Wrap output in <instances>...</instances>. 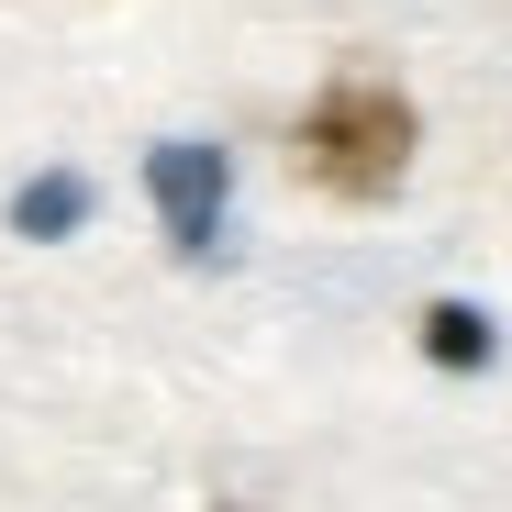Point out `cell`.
Returning <instances> with one entry per match:
<instances>
[{
    "instance_id": "obj_1",
    "label": "cell",
    "mask_w": 512,
    "mask_h": 512,
    "mask_svg": "<svg viewBox=\"0 0 512 512\" xmlns=\"http://www.w3.org/2000/svg\"><path fill=\"white\" fill-rule=\"evenodd\" d=\"M301 179L312 190H334V201H390L401 179H412V145H423V123H412V101L390 90L379 67H334L323 90H312V112H301Z\"/></svg>"
},
{
    "instance_id": "obj_3",
    "label": "cell",
    "mask_w": 512,
    "mask_h": 512,
    "mask_svg": "<svg viewBox=\"0 0 512 512\" xmlns=\"http://www.w3.org/2000/svg\"><path fill=\"white\" fill-rule=\"evenodd\" d=\"M78 223H90V179H67V167H45V179L12 190V234H23V245H56V234H78Z\"/></svg>"
},
{
    "instance_id": "obj_2",
    "label": "cell",
    "mask_w": 512,
    "mask_h": 512,
    "mask_svg": "<svg viewBox=\"0 0 512 512\" xmlns=\"http://www.w3.org/2000/svg\"><path fill=\"white\" fill-rule=\"evenodd\" d=\"M223 190H234V167H223L212 145H190V134L145 156V201H156V223H167L179 256H212V245H223Z\"/></svg>"
},
{
    "instance_id": "obj_4",
    "label": "cell",
    "mask_w": 512,
    "mask_h": 512,
    "mask_svg": "<svg viewBox=\"0 0 512 512\" xmlns=\"http://www.w3.org/2000/svg\"><path fill=\"white\" fill-rule=\"evenodd\" d=\"M423 357H435V368H490V312L479 301H423Z\"/></svg>"
}]
</instances>
